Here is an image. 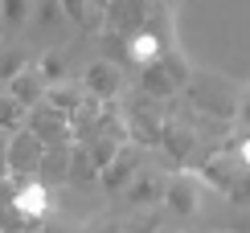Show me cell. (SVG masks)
<instances>
[{
	"instance_id": "obj_1",
	"label": "cell",
	"mask_w": 250,
	"mask_h": 233,
	"mask_svg": "<svg viewBox=\"0 0 250 233\" xmlns=\"http://www.w3.org/2000/svg\"><path fill=\"white\" fill-rule=\"evenodd\" d=\"M160 127H164V115L156 111V98L135 94V98L123 102V131H127V143L156 147L160 143Z\"/></svg>"
},
{
	"instance_id": "obj_2",
	"label": "cell",
	"mask_w": 250,
	"mask_h": 233,
	"mask_svg": "<svg viewBox=\"0 0 250 233\" xmlns=\"http://www.w3.org/2000/svg\"><path fill=\"white\" fill-rule=\"evenodd\" d=\"M185 90H189V102L197 115H209V119H230L238 111V98H230V86H226L222 78H209V74H189V82H185Z\"/></svg>"
},
{
	"instance_id": "obj_3",
	"label": "cell",
	"mask_w": 250,
	"mask_h": 233,
	"mask_svg": "<svg viewBox=\"0 0 250 233\" xmlns=\"http://www.w3.org/2000/svg\"><path fill=\"white\" fill-rule=\"evenodd\" d=\"M41 152H45V143L37 139L33 131H13L8 135V147H4V168L13 180H29L37 176V164H41Z\"/></svg>"
},
{
	"instance_id": "obj_4",
	"label": "cell",
	"mask_w": 250,
	"mask_h": 233,
	"mask_svg": "<svg viewBox=\"0 0 250 233\" xmlns=\"http://www.w3.org/2000/svg\"><path fill=\"white\" fill-rule=\"evenodd\" d=\"M189 172L197 176V184H201V188H213V193H222V196L230 193L234 184H242V180H246V168H238L226 147H222V152H213L205 164H193Z\"/></svg>"
},
{
	"instance_id": "obj_5",
	"label": "cell",
	"mask_w": 250,
	"mask_h": 233,
	"mask_svg": "<svg viewBox=\"0 0 250 233\" xmlns=\"http://www.w3.org/2000/svg\"><path fill=\"white\" fill-rule=\"evenodd\" d=\"M164 205H168V213H176V217H197L201 213V184H197V176L185 168V172H176L172 180H164Z\"/></svg>"
},
{
	"instance_id": "obj_6",
	"label": "cell",
	"mask_w": 250,
	"mask_h": 233,
	"mask_svg": "<svg viewBox=\"0 0 250 233\" xmlns=\"http://www.w3.org/2000/svg\"><path fill=\"white\" fill-rule=\"evenodd\" d=\"M25 131H33L45 147H58V143H70V119L54 107H45V102H37V107L25 111Z\"/></svg>"
},
{
	"instance_id": "obj_7",
	"label": "cell",
	"mask_w": 250,
	"mask_h": 233,
	"mask_svg": "<svg viewBox=\"0 0 250 233\" xmlns=\"http://www.w3.org/2000/svg\"><path fill=\"white\" fill-rule=\"evenodd\" d=\"M148 4L152 0H111L103 8V25L107 33H119V37H131L144 29V17H148Z\"/></svg>"
},
{
	"instance_id": "obj_8",
	"label": "cell",
	"mask_w": 250,
	"mask_h": 233,
	"mask_svg": "<svg viewBox=\"0 0 250 233\" xmlns=\"http://www.w3.org/2000/svg\"><path fill=\"white\" fill-rule=\"evenodd\" d=\"M156 147L168 155L172 168H181V172H185V168H189V160H193V147H197V135L189 131V119H185V123H181V119H164L160 143H156Z\"/></svg>"
},
{
	"instance_id": "obj_9",
	"label": "cell",
	"mask_w": 250,
	"mask_h": 233,
	"mask_svg": "<svg viewBox=\"0 0 250 233\" xmlns=\"http://www.w3.org/2000/svg\"><path fill=\"white\" fill-rule=\"evenodd\" d=\"M82 90L90 94V98L99 102H119L123 94V70L115 66V61H95V66H86V74H82Z\"/></svg>"
},
{
	"instance_id": "obj_10",
	"label": "cell",
	"mask_w": 250,
	"mask_h": 233,
	"mask_svg": "<svg viewBox=\"0 0 250 233\" xmlns=\"http://www.w3.org/2000/svg\"><path fill=\"white\" fill-rule=\"evenodd\" d=\"M140 152H144V147H135V143H123L119 152H115V160H111V164L99 172V184L107 188L111 196H119L123 188H127L131 180H135V172H140Z\"/></svg>"
},
{
	"instance_id": "obj_11",
	"label": "cell",
	"mask_w": 250,
	"mask_h": 233,
	"mask_svg": "<svg viewBox=\"0 0 250 233\" xmlns=\"http://www.w3.org/2000/svg\"><path fill=\"white\" fill-rule=\"evenodd\" d=\"M13 205H17L29 221H33V225H41V221L49 217V209H54V200H49V184H45V180H37V176L21 180V184H17V196H13Z\"/></svg>"
},
{
	"instance_id": "obj_12",
	"label": "cell",
	"mask_w": 250,
	"mask_h": 233,
	"mask_svg": "<svg viewBox=\"0 0 250 233\" xmlns=\"http://www.w3.org/2000/svg\"><path fill=\"white\" fill-rule=\"evenodd\" d=\"M160 54H164V37L156 29H140V33H131L123 41V61H131V66H148Z\"/></svg>"
},
{
	"instance_id": "obj_13",
	"label": "cell",
	"mask_w": 250,
	"mask_h": 233,
	"mask_svg": "<svg viewBox=\"0 0 250 233\" xmlns=\"http://www.w3.org/2000/svg\"><path fill=\"white\" fill-rule=\"evenodd\" d=\"M123 196L131 200L135 209H152V205H160V196H164V176H156V172H135V180L127 188H123Z\"/></svg>"
},
{
	"instance_id": "obj_14",
	"label": "cell",
	"mask_w": 250,
	"mask_h": 233,
	"mask_svg": "<svg viewBox=\"0 0 250 233\" xmlns=\"http://www.w3.org/2000/svg\"><path fill=\"white\" fill-rule=\"evenodd\" d=\"M4 90L13 94V98H17L25 111H29V107H37V102L45 98V82L37 78V70H33V66H25L17 78H8V82H4Z\"/></svg>"
},
{
	"instance_id": "obj_15",
	"label": "cell",
	"mask_w": 250,
	"mask_h": 233,
	"mask_svg": "<svg viewBox=\"0 0 250 233\" xmlns=\"http://www.w3.org/2000/svg\"><path fill=\"white\" fill-rule=\"evenodd\" d=\"M140 94H148V98H172V94H181L176 82L168 78V70L160 66V58L140 66Z\"/></svg>"
},
{
	"instance_id": "obj_16",
	"label": "cell",
	"mask_w": 250,
	"mask_h": 233,
	"mask_svg": "<svg viewBox=\"0 0 250 233\" xmlns=\"http://www.w3.org/2000/svg\"><path fill=\"white\" fill-rule=\"evenodd\" d=\"M66 164H70V143L45 147V152H41V164H37V180H45V184H66Z\"/></svg>"
},
{
	"instance_id": "obj_17",
	"label": "cell",
	"mask_w": 250,
	"mask_h": 233,
	"mask_svg": "<svg viewBox=\"0 0 250 233\" xmlns=\"http://www.w3.org/2000/svg\"><path fill=\"white\" fill-rule=\"evenodd\" d=\"M66 180L74 188H90L99 180V168L90 164V155H86V147L82 143H70V164H66Z\"/></svg>"
},
{
	"instance_id": "obj_18",
	"label": "cell",
	"mask_w": 250,
	"mask_h": 233,
	"mask_svg": "<svg viewBox=\"0 0 250 233\" xmlns=\"http://www.w3.org/2000/svg\"><path fill=\"white\" fill-rule=\"evenodd\" d=\"M82 98H86L82 86H74V82H54V86H45V98H41V102L54 107V111H62V115H70Z\"/></svg>"
},
{
	"instance_id": "obj_19",
	"label": "cell",
	"mask_w": 250,
	"mask_h": 233,
	"mask_svg": "<svg viewBox=\"0 0 250 233\" xmlns=\"http://www.w3.org/2000/svg\"><path fill=\"white\" fill-rule=\"evenodd\" d=\"M37 78L45 82V86H54V82H66V54H58V49H45V54L37 58Z\"/></svg>"
},
{
	"instance_id": "obj_20",
	"label": "cell",
	"mask_w": 250,
	"mask_h": 233,
	"mask_svg": "<svg viewBox=\"0 0 250 233\" xmlns=\"http://www.w3.org/2000/svg\"><path fill=\"white\" fill-rule=\"evenodd\" d=\"M21 127H25V107H21L13 94L0 86V131L13 135V131H21Z\"/></svg>"
},
{
	"instance_id": "obj_21",
	"label": "cell",
	"mask_w": 250,
	"mask_h": 233,
	"mask_svg": "<svg viewBox=\"0 0 250 233\" xmlns=\"http://www.w3.org/2000/svg\"><path fill=\"white\" fill-rule=\"evenodd\" d=\"M25 229H37V225L17 205H0V233H25Z\"/></svg>"
},
{
	"instance_id": "obj_22",
	"label": "cell",
	"mask_w": 250,
	"mask_h": 233,
	"mask_svg": "<svg viewBox=\"0 0 250 233\" xmlns=\"http://www.w3.org/2000/svg\"><path fill=\"white\" fill-rule=\"evenodd\" d=\"M25 66H33V61L25 58V49H4V54H0V86H4L8 78H17Z\"/></svg>"
},
{
	"instance_id": "obj_23",
	"label": "cell",
	"mask_w": 250,
	"mask_h": 233,
	"mask_svg": "<svg viewBox=\"0 0 250 233\" xmlns=\"http://www.w3.org/2000/svg\"><path fill=\"white\" fill-rule=\"evenodd\" d=\"M160 66L168 70V78L176 82V90H185V82H189V74H193L189 61H185L181 54H168V49H164V54H160Z\"/></svg>"
},
{
	"instance_id": "obj_24",
	"label": "cell",
	"mask_w": 250,
	"mask_h": 233,
	"mask_svg": "<svg viewBox=\"0 0 250 233\" xmlns=\"http://www.w3.org/2000/svg\"><path fill=\"white\" fill-rule=\"evenodd\" d=\"M29 13H33V0H0V17L8 20V25H25Z\"/></svg>"
},
{
	"instance_id": "obj_25",
	"label": "cell",
	"mask_w": 250,
	"mask_h": 233,
	"mask_svg": "<svg viewBox=\"0 0 250 233\" xmlns=\"http://www.w3.org/2000/svg\"><path fill=\"white\" fill-rule=\"evenodd\" d=\"M58 8L74 20V25H82V29L90 25V4H86V0H58Z\"/></svg>"
},
{
	"instance_id": "obj_26",
	"label": "cell",
	"mask_w": 250,
	"mask_h": 233,
	"mask_svg": "<svg viewBox=\"0 0 250 233\" xmlns=\"http://www.w3.org/2000/svg\"><path fill=\"white\" fill-rule=\"evenodd\" d=\"M103 49H107V58H103V61H115V66H123V41H127V37H119V33H107V29H103Z\"/></svg>"
},
{
	"instance_id": "obj_27",
	"label": "cell",
	"mask_w": 250,
	"mask_h": 233,
	"mask_svg": "<svg viewBox=\"0 0 250 233\" xmlns=\"http://www.w3.org/2000/svg\"><path fill=\"white\" fill-rule=\"evenodd\" d=\"M156 229H160V217H156V209H144V213L135 217L123 233H156Z\"/></svg>"
},
{
	"instance_id": "obj_28",
	"label": "cell",
	"mask_w": 250,
	"mask_h": 233,
	"mask_svg": "<svg viewBox=\"0 0 250 233\" xmlns=\"http://www.w3.org/2000/svg\"><path fill=\"white\" fill-rule=\"evenodd\" d=\"M58 17H62L58 0H37V20H41V25H54Z\"/></svg>"
},
{
	"instance_id": "obj_29",
	"label": "cell",
	"mask_w": 250,
	"mask_h": 233,
	"mask_svg": "<svg viewBox=\"0 0 250 233\" xmlns=\"http://www.w3.org/2000/svg\"><path fill=\"white\" fill-rule=\"evenodd\" d=\"M86 233H123V225L115 217H99V221H90L86 225Z\"/></svg>"
},
{
	"instance_id": "obj_30",
	"label": "cell",
	"mask_w": 250,
	"mask_h": 233,
	"mask_svg": "<svg viewBox=\"0 0 250 233\" xmlns=\"http://www.w3.org/2000/svg\"><path fill=\"white\" fill-rule=\"evenodd\" d=\"M37 233H78V229H70V225H45V221H41Z\"/></svg>"
},
{
	"instance_id": "obj_31",
	"label": "cell",
	"mask_w": 250,
	"mask_h": 233,
	"mask_svg": "<svg viewBox=\"0 0 250 233\" xmlns=\"http://www.w3.org/2000/svg\"><path fill=\"white\" fill-rule=\"evenodd\" d=\"M4 147H8V131H0V176H8V168H4Z\"/></svg>"
},
{
	"instance_id": "obj_32",
	"label": "cell",
	"mask_w": 250,
	"mask_h": 233,
	"mask_svg": "<svg viewBox=\"0 0 250 233\" xmlns=\"http://www.w3.org/2000/svg\"><path fill=\"white\" fill-rule=\"evenodd\" d=\"M86 4H90V8H95V13L103 17V8H107V4H111V0H86Z\"/></svg>"
},
{
	"instance_id": "obj_33",
	"label": "cell",
	"mask_w": 250,
	"mask_h": 233,
	"mask_svg": "<svg viewBox=\"0 0 250 233\" xmlns=\"http://www.w3.org/2000/svg\"><path fill=\"white\" fill-rule=\"evenodd\" d=\"M25 233H37V229H25Z\"/></svg>"
}]
</instances>
